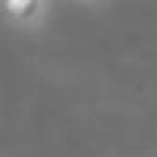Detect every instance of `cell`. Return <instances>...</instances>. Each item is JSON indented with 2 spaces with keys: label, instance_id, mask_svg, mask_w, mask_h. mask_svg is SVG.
I'll use <instances>...</instances> for the list:
<instances>
[{
  "label": "cell",
  "instance_id": "cell-1",
  "mask_svg": "<svg viewBox=\"0 0 157 157\" xmlns=\"http://www.w3.org/2000/svg\"><path fill=\"white\" fill-rule=\"evenodd\" d=\"M0 6L6 10V16H10V19L25 22V19H31V16L37 13L40 0H0Z\"/></svg>",
  "mask_w": 157,
  "mask_h": 157
}]
</instances>
